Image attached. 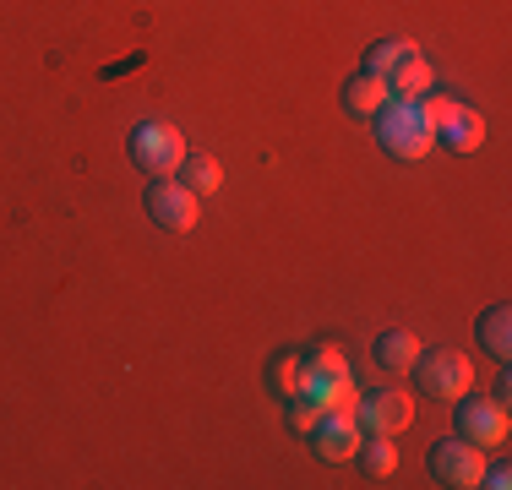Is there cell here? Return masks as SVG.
<instances>
[{"mask_svg":"<svg viewBox=\"0 0 512 490\" xmlns=\"http://www.w3.org/2000/svg\"><path fill=\"white\" fill-rule=\"evenodd\" d=\"M458 436H469L474 447H507L512 436V414H507V398L491 392V398H458Z\"/></svg>","mask_w":512,"mask_h":490,"instance_id":"obj_5","label":"cell"},{"mask_svg":"<svg viewBox=\"0 0 512 490\" xmlns=\"http://www.w3.org/2000/svg\"><path fill=\"white\" fill-rule=\"evenodd\" d=\"M414 376H420V392L447 398V403H458L463 392H474V365H469V354H458V349L420 354V360H414Z\"/></svg>","mask_w":512,"mask_h":490,"instance_id":"obj_3","label":"cell"},{"mask_svg":"<svg viewBox=\"0 0 512 490\" xmlns=\"http://www.w3.org/2000/svg\"><path fill=\"white\" fill-rule=\"evenodd\" d=\"M376 142L387 147L393 158H425L436 147V131L425 126L420 104H404V98H387L376 109Z\"/></svg>","mask_w":512,"mask_h":490,"instance_id":"obj_1","label":"cell"},{"mask_svg":"<svg viewBox=\"0 0 512 490\" xmlns=\"http://www.w3.org/2000/svg\"><path fill=\"white\" fill-rule=\"evenodd\" d=\"M404 55H414V44H409V39H382V44L371 49V55H365V71L387 82V77H393V66H398Z\"/></svg>","mask_w":512,"mask_h":490,"instance_id":"obj_18","label":"cell"},{"mask_svg":"<svg viewBox=\"0 0 512 490\" xmlns=\"http://www.w3.org/2000/svg\"><path fill=\"white\" fill-rule=\"evenodd\" d=\"M420 338L414 333H404V327H398V333H382L376 338V365H382V371H393V376H404V371H414V360H420Z\"/></svg>","mask_w":512,"mask_h":490,"instance_id":"obj_11","label":"cell"},{"mask_svg":"<svg viewBox=\"0 0 512 490\" xmlns=\"http://www.w3.org/2000/svg\"><path fill=\"white\" fill-rule=\"evenodd\" d=\"M355 458L365 463V474H371V480H387V474L398 469V447H393V436H365Z\"/></svg>","mask_w":512,"mask_h":490,"instance_id":"obj_16","label":"cell"},{"mask_svg":"<svg viewBox=\"0 0 512 490\" xmlns=\"http://www.w3.org/2000/svg\"><path fill=\"white\" fill-rule=\"evenodd\" d=\"M267 382H273L278 398H300V392H306V354H300V349L273 354V365H267Z\"/></svg>","mask_w":512,"mask_h":490,"instance_id":"obj_13","label":"cell"},{"mask_svg":"<svg viewBox=\"0 0 512 490\" xmlns=\"http://www.w3.org/2000/svg\"><path fill=\"white\" fill-rule=\"evenodd\" d=\"M436 88V77H431V66H425V55L414 49V55H404L393 66V77H387V93L393 98H404V104H414V98H425Z\"/></svg>","mask_w":512,"mask_h":490,"instance_id":"obj_9","label":"cell"},{"mask_svg":"<svg viewBox=\"0 0 512 490\" xmlns=\"http://www.w3.org/2000/svg\"><path fill=\"white\" fill-rule=\"evenodd\" d=\"M311 436H316V452H322L327 463H349L360 452V441H365V425L355 420V414H344V409H327Z\"/></svg>","mask_w":512,"mask_h":490,"instance_id":"obj_8","label":"cell"},{"mask_svg":"<svg viewBox=\"0 0 512 490\" xmlns=\"http://www.w3.org/2000/svg\"><path fill=\"white\" fill-rule=\"evenodd\" d=\"M131 164L148 169V175H180L186 164V137L164 120H148V126L131 131Z\"/></svg>","mask_w":512,"mask_h":490,"instance_id":"obj_4","label":"cell"},{"mask_svg":"<svg viewBox=\"0 0 512 490\" xmlns=\"http://www.w3.org/2000/svg\"><path fill=\"white\" fill-rule=\"evenodd\" d=\"M431 474L453 490H474L485 480V447H474L469 436H447L431 447Z\"/></svg>","mask_w":512,"mask_h":490,"instance_id":"obj_6","label":"cell"},{"mask_svg":"<svg viewBox=\"0 0 512 490\" xmlns=\"http://www.w3.org/2000/svg\"><path fill=\"white\" fill-rule=\"evenodd\" d=\"M344 371H349V360H344L338 343H322V349L306 360V382H311V376H344Z\"/></svg>","mask_w":512,"mask_h":490,"instance_id":"obj_19","label":"cell"},{"mask_svg":"<svg viewBox=\"0 0 512 490\" xmlns=\"http://www.w3.org/2000/svg\"><path fill=\"white\" fill-rule=\"evenodd\" d=\"M436 142H447L453 153H474V147L485 142V120L474 115V109H463V104H458L453 115L442 120V131H436Z\"/></svg>","mask_w":512,"mask_h":490,"instance_id":"obj_12","label":"cell"},{"mask_svg":"<svg viewBox=\"0 0 512 490\" xmlns=\"http://www.w3.org/2000/svg\"><path fill=\"white\" fill-rule=\"evenodd\" d=\"M480 485H491V490H507V485H512L507 463H496V469H485V480H480Z\"/></svg>","mask_w":512,"mask_h":490,"instance_id":"obj_21","label":"cell"},{"mask_svg":"<svg viewBox=\"0 0 512 490\" xmlns=\"http://www.w3.org/2000/svg\"><path fill=\"white\" fill-rule=\"evenodd\" d=\"M148 218H153L158 229H169V235H191V229H197V218H202L197 191H191L180 175H158L153 186H148Z\"/></svg>","mask_w":512,"mask_h":490,"instance_id":"obj_2","label":"cell"},{"mask_svg":"<svg viewBox=\"0 0 512 490\" xmlns=\"http://www.w3.org/2000/svg\"><path fill=\"white\" fill-rule=\"evenodd\" d=\"M322 414H327V409H322V403H311L306 392H300V398H289V425H295L300 436H311V431H316V420H322Z\"/></svg>","mask_w":512,"mask_h":490,"instance_id":"obj_20","label":"cell"},{"mask_svg":"<svg viewBox=\"0 0 512 490\" xmlns=\"http://www.w3.org/2000/svg\"><path fill=\"white\" fill-rule=\"evenodd\" d=\"M180 180H186L197 196H207V191H218L224 186V169H218V158H191L186 153V164H180Z\"/></svg>","mask_w":512,"mask_h":490,"instance_id":"obj_17","label":"cell"},{"mask_svg":"<svg viewBox=\"0 0 512 490\" xmlns=\"http://www.w3.org/2000/svg\"><path fill=\"white\" fill-rule=\"evenodd\" d=\"M306 398H311V403H322V409H344V414H355V409H360L355 371H344V376H311V382H306Z\"/></svg>","mask_w":512,"mask_h":490,"instance_id":"obj_10","label":"cell"},{"mask_svg":"<svg viewBox=\"0 0 512 490\" xmlns=\"http://www.w3.org/2000/svg\"><path fill=\"white\" fill-rule=\"evenodd\" d=\"M355 420L365 425V436H398V431H409V420H414V398H409V392H393V387H387V392H365Z\"/></svg>","mask_w":512,"mask_h":490,"instance_id":"obj_7","label":"cell"},{"mask_svg":"<svg viewBox=\"0 0 512 490\" xmlns=\"http://www.w3.org/2000/svg\"><path fill=\"white\" fill-rule=\"evenodd\" d=\"M474 333H480V349L485 354L507 360V354H512V311H507V305H491V311L474 322Z\"/></svg>","mask_w":512,"mask_h":490,"instance_id":"obj_14","label":"cell"},{"mask_svg":"<svg viewBox=\"0 0 512 490\" xmlns=\"http://www.w3.org/2000/svg\"><path fill=\"white\" fill-rule=\"evenodd\" d=\"M387 98H393V93H387V82L371 77V71H360V77L344 88V109H349V115H376Z\"/></svg>","mask_w":512,"mask_h":490,"instance_id":"obj_15","label":"cell"}]
</instances>
